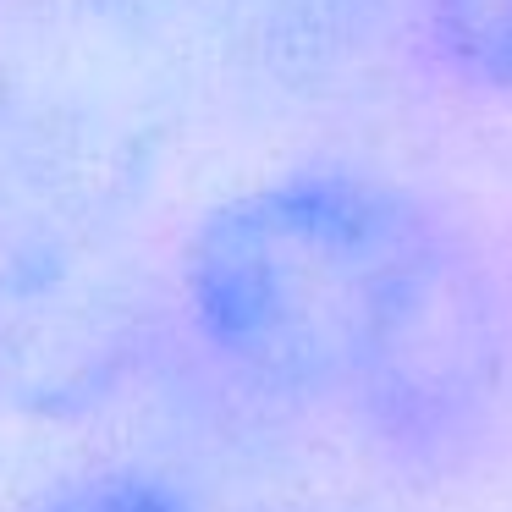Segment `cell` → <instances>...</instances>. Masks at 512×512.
Instances as JSON below:
<instances>
[{
    "label": "cell",
    "instance_id": "obj_3",
    "mask_svg": "<svg viewBox=\"0 0 512 512\" xmlns=\"http://www.w3.org/2000/svg\"><path fill=\"white\" fill-rule=\"evenodd\" d=\"M144 276L111 237H34L0 248V408L78 419L144 358Z\"/></svg>",
    "mask_w": 512,
    "mask_h": 512
},
{
    "label": "cell",
    "instance_id": "obj_7",
    "mask_svg": "<svg viewBox=\"0 0 512 512\" xmlns=\"http://www.w3.org/2000/svg\"><path fill=\"white\" fill-rule=\"evenodd\" d=\"M298 512H358V507H298Z\"/></svg>",
    "mask_w": 512,
    "mask_h": 512
},
{
    "label": "cell",
    "instance_id": "obj_2",
    "mask_svg": "<svg viewBox=\"0 0 512 512\" xmlns=\"http://www.w3.org/2000/svg\"><path fill=\"white\" fill-rule=\"evenodd\" d=\"M155 105L149 39L111 6H56L0 45V199L17 226L12 243L105 237L149 177Z\"/></svg>",
    "mask_w": 512,
    "mask_h": 512
},
{
    "label": "cell",
    "instance_id": "obj_1",
    "mask_svg": "<svg viewBox=\"0 0 512 512\" xmlns=\"http://www.w3.org/2000/svg\"><path fill=\"white\" fill-rule=\"evenodd\" d=\"M177 281L237 386L325 413L408 479L468 474L512 424V254L452 193L303 160L226 193Z\"/></svg>",
    "mask_w": 512,
    "mask_h": 512
},
{
    "label": "cell",
    "instance_id": "obj_6",
    "mask_svg": "<svg viewBox=\"0 0 512 512\" xmlns=\"http://www.w3.org/2000/svg\"><path fill=\"white\" fill-rule=\"evenodd\" d=\"M34 512H199L171 479L149 468H100L50 490Z\"/></svg>",
    "mask_w": 512,
    "mask_h": 512
},
{
    "label": "cell",
    "instance_id": "obj_5",
    "mask_svg": "<svg viewBox=\"0 0 512 512\" xmlns=\"http://www.w3.org/2000/svg\"><path fill=\"white\" fill-rule=\"evenodd\" d=\"M419 45L446 83L512 100V0H419Z\"/></svg>",
    "mask_w": 512,
    "mask_h": 512
},
{
    "label": "cell",
    "instance_id": "obj_4",
    "mask_svg": "<svg viewBox=\"0 0 512 512\" xmlns=\"http://www.w3.org/2000/svg\"><path fill=\"white\" fill-rule=\"evenodd\" d=\"M248 28L276 78L314 83L364 67L397 28H419V0H243Z\"/></svg>",
    "mask_w": 512,
    "mask_h": 512
}]
</instances>
